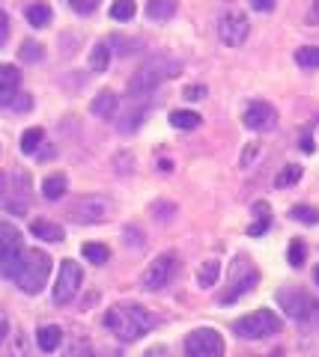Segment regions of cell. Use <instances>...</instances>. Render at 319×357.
I'll list each match as a JSON object with an SVG mask.
<instances>
[{
	"mask_svg": "<svg viewBox=\"0 0 319 357\" xmlns=\"http://www.w3.org/2000/svg\"><path fill=\"white\" fill-rule=\"evenodd\" d=\"M6 39H9V18H6L3 9H0V48H3Z\"/></svg>",
	"mask_w": 319,
	"mask_h": 357,
	"instance_id": "d590c367",
	"label": "cell"
},
{
	"mask_svg": "<svg viewBox=\"0 0 319 357\" xmlns=\"http://www.w3.org/2000/svg\"><path fill=\"white\" fill-rule=\"evenodd\" d=\"M182 66L170 60V57H152L147 60L140 69L131 75V81H128V96H147L152 93L156 86H161L164 81H170V77L179 75Z\"/></svg>",
	"mask_w": 319,
	"mask_h": 357,
	"instance_id": "7a4b0ae2",
	"label": "cell"
},
{
	"mask_svg": "<svg viewBox=\"0 0 319 357\" xmlns=\"http://www.w3.org/2000/svg\"><path fill=\"white\" fill-rule=\"evenodd\" d=\"M111 208H114V203L107 197L90 194V197L75 199V206H72L69 215H72L75 223H102L107 215H111Z\"/></svg>",
	"mask_w": 319,
	"mask_h": 357,
	"instance_id": "9c48e42d",
	"label": "cell"
},
{
	"mask_svg": "<svg viewBox=\"0 0 319 357\" xmlns=\"http://www.w3.org/2000/svg\"><path fill=\"white\" fill-rule=\"evenodd\" d=\"M218 33H221V42L227 48H239V45H245L248 33H251V24L245 13H239V9H230V13L221 15V24H218Z\"/></svg>",
	"mask_w": 319,
	"mask_h": 357,
	"instance_id": "8fae6325",
	"label": "cell"
},
{
	"mask_svg": "<svg viewBox=\"0 0 319 357\" xmlns=\"http://www.w3.org/2000/svg\"><path fill=\"white\" fill-rule=\"evenodd\" d=\"M274 3H278V0H251V6H254L257 13H269V9H274Z\"/></svg>",
	"mask_w": 319,
	"mask_h": 357,
	"instance_id": "8d00e7d4",
	"label": "cell"
},
{
	"mask_svg": "<svg viewBox=\"0 0 319 357\" xmlns=\"http://www.w3.org/2000/svg\"><path fill=\"white\" fill-rule=\"evenodd\" d=\"M24 248H21V232L13 223H0V274L15 277Z\"/></svg>",
	"mask_w": 319,
	"mask_h": 357,
	"instance_id": "8992f818",
	"label": "cell"
},
{
	"mask_svg": "<svg viewBox=\"0 0 319 357\" xmlns=\"http://www.w3.org/2000/svg\"><path fill=\"white\" fill-rule=\"evenodd\" d=\"M30 232L36 238H42V241H63L66 238L63 227H60V223H54V220H33L30 223Z\"/></svg>",
	"mask_w": 319,
	"mask_h": 357,
	"instance_id": "e0dca14e",
	"label": "cell"
},
{
	"mask_svg": "<svg viewBox=\"0 0 319 357\" xmlns=\"http://www.w3.org/2000/svg\"><path fill=\"white\" fill-rule=\"evenodd\" d=\"M313 277H316V286H319V268H316V274H313Z\"/></svg>",
	"mask_w": 319,
	"mask_h": 357,
	"instance_id": "7bdbcfd3",
	"label": "cell"
},
{
	"mask_svg": "<svg viewBox=\"0 0 319 357\" xmlns=\"http://www.w3.org/2000/svg\"><path fill=\"white\" fill-rule=\"evenodd\" d=\"M18 86H21V72L15 69V66H3V63H0V107H6V105L15 102Z\"/></svg>",
	"mask_w": 319,
	"mask_h": 357,
	"instance_id": "5bb4252c",
	"label": "cell"
},
{
	"mask_svg": "<svg viewBox=\"0 0 319 357\" xmlns=\"http://www.w3.org/2000/svg\"><path fill=\"white\" fill-rule=\"evenodd\" d=\"M299 178H302V167L299 164H287L278 173V178H274V185H278V188H290V185L299 182Z\"/></svg>",
	"mask_w": 319,
	"mask_h": 357,
	"instance_id": "f1b7e54d",
	"label": "cell"
},
{
	"mask_svg": "<svg viewBox=\"0 0 319 357\" xmlns=\"http://www.w3.org/2000/svg\"><path fill=\"white\" fill-rule=\"evenodd\" d=\"M302 149H304V152H313V140H311V137H304V143H302Z\"/></svg>",
	"mask_w": 319,
	"mask_h": 357,
	"instance_id": "60d3db41",
	"label": "cell"
},
{
	"mask_svg": "<svg viewBox=\"0 0 319 357\" xmlns=\"http://www.w3.org/2000/svg\"><path fill=\"white\" fill-rule=\"evenodd\" d=\"M6 331H9V321H6L3 316H0V342L6 340Z\"/></svg>",
	"mask_w": 319,
	"mask_h": 357,
	"instance_id": "ab89813d",
	"label": "cell"
},
{
	"mask_svg": "<svg viewBox=\"0 0 319 357\" xmlns=\"http://www.w3.org/2000/svg\"><path fill=\"white\" fill-rule=\"evenodd\" d=\"M105 328L123 342H135L156 328V319L140 304H117L105 312Z\"/></svg>",
	"mask_w": 319,
	"mask_h": 357,
	"instance_id": "6da1fadb",
	"label": "cell"
},
{
	"mask_svg": "<svg viewBox=\"0 0 319 357\" xmlns=\"http://www.w3.org/2000/svg\"><path fill=\"white\" fill-rule=\"evenodd\" d=\"M138 13V6H135V0H114L111 3V18L114 21H131Z\"/></svg>",
	"mask_w": 319,
	"mask_h": 357,
	"instance_id": "83f0119b",
	"label": "cell"
},
{
	"mask_svg": "<svg viewBox=\"0 0 319 357\" xmlns=\"http://www.w3.org/2000/svg\"><path fill=\"white\" fill-rule=\"evenodd\" d=\"M66 188H69V178H66L63 173H54V176H48L45 182H42V197L45 199H60L66 194Z\"/></svg>",
	"mask_w": 319,
	"mask_h": 357,
	"instance_id": "44dd1931",
	"label": "cell"
},
{
	"mask_svg": "<svg viewBox=\"0 0 319 357\" xmlns=\"http://www.w3.org/2000/svg\"><path fill=\"white\" fill-rule=\"evenodd\" d=\"M111 357H117V354H111Z\"/></svg>",
	"mask_w": 319,
	"mask_h": 357,
	"instance_id": "ee69618b",
	"label": "cell"
},
{
	"mask_svg": "<svg viewBox=\"0 0 319 357\" xmlns=\"http://www.w3.org/2000/svg\"><path fill=\"white\" fill-rule=\"evenodd\" d=\"M42 140H45V131L42 128H27L24 134H21V152L24 155H36Z\"/></svg>",
	"mask_w": 319,
	"mask_h": 357,
	"instance_id": "d4e9b609",
	"label": "cell"
},
{
	"mask_svg": "<svg viewBox=\"0 0 319 357\" xmlns=\"http://www.w3.org/2000/svg\"><path fill=\"white\" fill-rule=\"evenodd\" d=\"M144 357H170V351L164 349V345H156V349H149Z\"/></svg>",
	"mask_w": 319,
	"mask_h": 357,
	"instance_id": "f35d334b",
	"label": "cell"
},
{
	"mask_svg": "<svg viewBox=\"0 0 319 357\" xmlns=\"http://www.w3.org/2000/svg\"><path fill=\"white\" fill-rule=\"evenodd\" d=\"M257 280H260V271L254 268V262H251L248 256H236L233 268H230V286L224 289L221 301H224V304H233L236 298L248 295L251 289L257 286Z\"/></svg>",
	"mask_w": 319,
	"mask_h": 357,
	"instance_id": "5b68a950",
	"label": "cell"
},
{
	"mask_svg": "<svg viewBox=\"0 0 319 357\" xmlns=\"http://www.w3.org/2000/svg\"><path fill=\"white\" fill-rule=\"evenodd\" d=\"M3 191H6V176L0 173V197H3Z\"/></svg>",
	"mask_w": 319,
	"mask_h": 357,
	"instance_id": "b9f144b4",
	"label": "cell"
},
{
	"mask_svg": "<svg viewBox=\"0 0 319 357\" xmlns=\"http://www.w3.org/2000/svg\"><path fill=\"white\" fill-rule=\"evenodd\" d=\"M81 280H84L81 265L75 262V259H63L60 274H57V283H54V304H60V307L69 304V301L78 295Z\"/></svg>",
	"mask_w": 319,
	"mask_h": 357,
	"instance_id": "ba28073f",
	"label": "cell"
},
{
	"mask_svg": "<svg viewBox=\"0 0 319 357\" xmlns=\"http://www.w3.org/2000/svg\"><path fill=\"white\" fill-rule=\"evenodd\" d=\"M21 60H27V63H36V60H42V45H36V42H24L21 45Z\"/></svg>",
	"mask_w": 319,
	"mask_h": 357,
	"instance_id": "1f68e13d",
	"label": "cell"
},
{
	"mask_svg": "<svg viewBox=\"0 0 319 357\" xmlns=\"http://www.w3.org/2000/svg\"><path fill=\"white\" fill-rule=\"evenodd\" d=\"M176 253H158L156 259L149 262V268L144 271V289L147 292H158V289H164L170 283V277L176 274Z\"/></svg>",
	"mask_w": 319,
	"mask_h": 357,
	"instance_id": "30bf717a",
	"label": "cell"
},
{
	"mask_svg": "<svg viewBox=\"0 0 319 357\" xmlns=\"http://www.w3.org/2000/svg\"><path fill=\"white\" fill-rule=\"evenodd\" d=\"M81 253H84V259H87V262H93V265H105L107 259H111V250H107L105 244H96V241L84 244Z\"/></svg>",
	"mask_w": 319,
	"mask_h": 357,
	"instance_id": "484cf974",
	"label": "cell"
},
{
	"mask_svg": "<svg viewBox=\"0 0 319 357\" xmlns=\"http://www.w3.org/2000/svg\"><path fill=\"white\" fill-rule=\"evenodd\" d=\"M69 3H72V9H75V13H81V15H90L93 9H96L98 3H102V0H69Z\"/></svg>",
	"mask_w": 319,
	"mask_h": 357,
	"instance_id": "d6a6232c",
	"label": "cell"
},
{
	"mask_svg": "<svg viewBox=\"0 0 319 357\" xmlns=\"http://www.w3.org/2000/svg\"><path fill=\"white\" fill-rule=\"evenodd\" d=\"M295 63L302 69H319V45H304V48L295 51Z\"/></svg>",
	"mask_w": 319,
	"mask_h": 357,
	"instance_id": "4316f807",
	"label": "cell"
},
{
	"mask_svg": "<svg viewBox=\"0 0 319 357\" xmlns=\"http://www.w3.org/2000/svg\"><path fill=\"white\" fill-rule=\"evenodd\" d=\"M188 102H197V98H203L206 96V86H185V93H182Z\"/></svg>",
	"mask_w": 319,
	"mask_h": 357,
	"instance_id": "e575fe53",
	"label": "cell"
},
{
	"mask_svg": "<svg viewBox=\"0 0 319 357\" xmlns=\"http://www.w3.org/2000/svg\"><path fill=\"white\" fill-rule=\"evenodd\" d=\"M69 357H93V351H90V345H87V342H75Z\"/></svg>",
	"mask_w": 319,
	"mask_h": 357,
	"instance_id": "836d02e7",
	"label": "cell"
},
{
	"mask_svg": "<svg viewBox=\"0 0 319 357\" xmlns=\"http://www.w3.org/2000/svg\"><path fill=\"white\" fill-rule=\"evenodd\" d=\"M185 357H224V337L215 328H197L185 337Z\"/></svg>",
	"mask_w": 319,
	"mask_h": 357,
	"instance_id": "52a82bcc",
	"label": "cell"
},
{
	"mask_svg": "<svg viewBox=\"0 0 319 357\" xmlns=\"http://www.w3.org/2000/svg\"><path fill=\"white\" fill-rule=\"evenodd\" d=\"M48 274H51V256L45 250H24L21 265L15 271V283H18L21 292L39 295L48 283Z\"/></svg>",
	"mask_w": 319,
	"mask_h": 357,
	"instance_id": "3957f363",
	"label": "cell"
},
{
	"mask_svg": "<svg viewBox=\"0 0 319 357\" xmlns=\"http://www.w3.org/2000/svg\"><path fill=\"white\" fill-rule=\"evenodd\" d=\"M107 63H111V48H107V42H96L93 54H90V69L102 75L107 69Z\"/></svg>",
	"mask_w": 319,
	"mask_h": 357,
	"instance_id": "603a6c76",
	"label": "cell"
},
{
	"mask_svg": "<svg viewBox=\"0 0 319 357\" xmlns=\"http://www.w3.org/2000/svg\"><path fill=\"white\" fill-rule=\"evenodd\" d=\"M24 15L30 21V27H48L51 24V6L48 3H30Z\"/></svg>",
	"mask_w": 319,
	"mask_h": 357,
	"instance_id": "7402d4cb",
	"label": "cell"
},
{
	"mask_svg": "<svg viewBox=\"0 0 319 357\" xmlns=\"http://www.w3.org/2000/svg\"><path fill=\"white\" fill-rule=\"evenodd\" d=\"M307 24H319V0H313L311 13H307Z\"/></svg>",
	"mask_w": 319,
	"mask_h": 357,
	"instance_id": "74e56055",
	"label": "cell"
},
{
	"mask_svg": "<svg viewBox=\"0 0 319 357\" xmlns=\"http://www.w3.org/2000/svg\"><path fill=\"white\" fill-rule=\"evenodd\" d=\"M251 215H254V223L248 227V236L251 238H257V236H262V232H269V227H272V206L266 203V199H257V203L251 206Z\"/></svg>",
	"mask_w": 319,
	"mask_h": 357,
	"instance_id": "9a60e30c",
	"label": "cell"
},
{
	"mask_svg": "<svg viewBox=\"0 0 319 357\" xmlns=\"http://www.w3.org/2000/svg\"><path fill=\"white\" fill-rule=\"evenodd\" d=\"M170 126L179 128V131H191V128L200 126V116H197L194 110H173V114H170Z\"/></svg>",
	"mask_w": 319,
	"mask_h": 357,
	"instance_id": "cb8c5ba5",
	"label": "cell"
},
{
	"mask_svg": "<svg viewBox=\"0 0 319 357\" xmlns=\"http://www.w3.org/2000/svg\"><path fill=\"white\" fill-rule=\"evenodd\" d=\"M242 122H245V128L251 131H272L278 126V110H274L269 102H248L245 114H242Z\"/></svg>",
	"mask_w": 319,
	"mask_h": 357,
	"instance_id": "7c38bea8",
	"label": "cell"
},
{
	"mask_svg": "<svg viewBox=\"0 0 319 357\" xmlns=\"http://www.w3.org/2000/svg\"><path fill=\"white\" fill-rule=\"evenodd\" d=\"M290 215L299 223H307V227H316V223H319V211L313 206H292Z\"/></svg>",
	"mask_w": 319,
	"mask_h": 357,
	"instance_id": "f546056e",
	"label": "cell"
},
{
	"mask_svg": "<svg viewBox=\"0 0 319 357\" xmlns=\"http://www.w3.org/2000/svg\"><path fill=\"white\" fill-rule=\"evenodd\" d=\"M147 15L152 21H158V24H164V21H170L176 15V0H149Z\"/></svg>",
	"mask_w": 319,
	"mask_h": 357,
	"instance_id": "d6986e66",
	"label": "cell"
},
{
	"mask_svg": "<svg viewBox=\"0 0 319 357\" xmlns=\"http://www.w3.org/2000/svg\"><path fill=\"white\" fill-rule=\"evenodd\" d=\"M36 342H39V349L42 351H57L60 349V342H63V331L57 325H42L39 333H36Z\"/></svg>",
	"mask_w": 319,
	"mask_h": 357,
	"instance_id": "ac0fdd59",
	"label": "cell"
},
{
	"mask_svg": "<svg viewBox=\"0 0 319 357\" xmlns=\"http://www.w3.org/2000/svg\"><path fill=\"white\" fill-rule=\"evenodd\" d=\"M304 256H307L304 241L295 238V241L290 244V265H292V268H302V265H304Z\"/></svg>",
	"mask_w": 319,
	"mask_h": 357,
	"instance_id": "4dcf8cb0",
	"label": "cell"
},
{
	"mask_svg": "<svg viewBox=\"0 0 319 357\" xmlns=\"http://www.w3.org/2000/svg\"><path fill=\"white\" fill-rule=\"evenodd\" d=\"M278 304L287 310L290 319H307L313 310V301L304 292H299V289H283V292H278Z\"/></svg>",
	"mask_w": 319,
	"mask_h": 357,
	"instance_id": "4fadbf2b",
	"label": "cell"
},
{
	"mask_svg": "<svg viewBox=\"0 0 319 357\" xmlns=\"http://www.w3.org/2000/svg\"><path fill=\"white\" fill-rule=\"evenodd\" d=\"M233 331L242 340H266L281 331V319L274 316L272 310H254V312H248V316H242L233 325Z\"/></svg>",
	"mask_w": 319,
	"mask_h": 357,
	"instance_id": "277c9868",
	"label": "cell"
},
{
	"mask_svg": "<svg viewBox=\"0 0 319 357\" xmlns=\"http://www.w3.org/2000/svg\"><path fill=\"white\" fill-rule=\"evenodd\" d=\"M218 277H221V262H215V259H209L197 268V286L200 289H212L218 283Z\"/></svg>",
	"mask_w": 319,
	"mask_h": 357,
	"instance_id": "ffe728a7",
	"label": "cell"
},
{
	"mask_svg": "<svg viewBox=\"0 0 319 357\" xmlns=\"http://www.w3.org/2000/svg\"><path fill=\"white\" fill-rule=\"evenodd\" d=\"M117 105H119V98L111 93V89H102L93 102H90V110H93V116H102V119H111L117 114Z\"/></svg>",
	"mask_w": 319,
	"mask_h": 357,
	"instance_id": "2e32d148",
	"label": "cell"
}]
</instances>
